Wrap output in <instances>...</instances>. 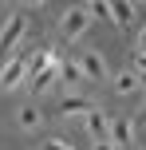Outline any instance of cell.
Returning a JSON list of instances; mask_svg holds the SVG:
<instances>
[{
	"mask_svg": "<svg viewBox=\"0 0 146 150\" xmlns=\"http://www.w3.org/2000/svg\"><path fill=\"white\" fill-rule=\"evenodd\" d=\"M95 150H115V146H111V142H95Z\"/></svg>",
	"mask_w": 146,
	"mask_h": 150,
	"instance_id": "ac0fdd59",
	"label": "cell"
},
{
	"mask_svg": "<svg viewBox=\"0 0 146 150\" xmlns=\"http://www.w3.org/2000/svg\"><path fill=\"white\" fill-rule=\"evenodd\" d=\"M24 36H28V16H24V12H12L4 24H0V52H12Z\"/></svg>",
	"mask_w": 146,
	"mask_h": 150,
	"instance_id": "6da1fadb",
	"label": "cell"
},
{
	"mask_svg": "<svg viewBox=\"0 0 146 150\" xmlns=\"http://www.w3.org/2000/svg\"><path fill=\"white\" fill-rule=\"evenodd\" d=\"M55 79H59V63H55V59H51V63H47V67H44V71H39V75H36V79H28V83H32V95H44V91H47V87H51V83H55Z\"/></svg>",
	"mask_w": 146,
	"mask_h": 150,
	"instance_id": "52a82bcc",
	"label": "cell"
},
{
	"mask_svg": "<svg viewBox=\"0 0 146 150\" xmlns=\"http://www.w3.org/2000/svg\"><path fill=\"white\" fill-rule=\"evenodd\" d=\"M87 24H91V8H67V12H63V24H59L63 44H75L87 32Z\"/></svg>",
	"mask_w": 146,
	"mask_h": 150,
	"instance_id": "7a4b0ae2",
	"label": "cell"
},
{
	"mask_svg": "<svg viewBox=\"0 0 146 150\" xmlns=\"http://www.w3.org/2000/svg\"><path fill=\"white\" fill-rule=\"evenodd\" d=\"M44 150H71V146H63V142H44Z\"/></svg>",
	"mask_w": 146,
	"mask_h": 150,
	"instance_id": "e0dca14e",
	"label": "cell"
},
{
	"mask_svg": "<svg viewBox=\"0 0 146 150\" xmlns=\"http://www.w3.org/2000/svg\"><path fill=\"white\" fill-rule=\"evenodd\" d=\"M95 16H111V4H107V0H95Z\"/></svg>",
	"mask_w": 146,
	"mask_h": 150,
	"instance_id": "5bb4252c",
	"label": "cell"
},
{
	"mask_svg": "<svg viewBox=\"0 0 146 150\" xmlns=\"http://www.w3.org/2000/svg\"><path fill=\"white\" fill-rule=\"evenodd\" d=\"M134 67H138V75L146 71V55H134Z\"/></svg>",
	"mask_w": 146,
	"mask_h": 150,
	"instance_id": "2e32d148",
	"label": "cell"
},
{
	"mask_svg": "<svg viewBox=\"0 0 146 150\" xmlns=\"http://www.w3.org/2000/svg\"><path fill=\"white\" fill-rule=\"evenodd\" d=\"M59 79H67V83H79V79H83L79 63H75V59H71V63H63V67H59Z\"/></svg>",
	"mask_w": 146,
	"mask_h": 150,
	"instance_id": "4fadbf2b",
	"label": "cell"
},
{
	"mask_svg": "<svg viewBox=\"0 0 146 150\" xmlns=\"http://www.w3.org/2000/svg\"><path fill=\"white\" fill-rule=\"evenodd\" d=\"M107 142L126 150V146L134 142V122H126V119H115V122H111V134H107Z\"/></svg>",
	"mask_w": 146,
	"mask_h": 150,
	"instance_id": "5b68a950",
	"label": "cell"
},
{
	"mask_svg": "<svg viewBox=\"0 0 146 150\" xmlns=\"http://www.w3.org/2000/svg\"><path fill=\"white\" fill-rule=\"evenodd\" d=\"M24 79H28V59H8L0 67V91H16Z\"/></svg>",
	"mask_w": 146,
	"mask_h": 150,
	"instance_id": "3957f363",
	"label": "cell"
},
{
	"mask_svg": "<svg viewBox=\"0 0 146 150\" xmlns=\"http://www.w3.org/2000/svg\"><path fill=\"white\" fill-rule=\"evenodd\" d=\"M134 87H138V75H134V71H123V75L115 79V91H118V95H130Z\"/></svg>",
	"mask_w": 146,
	"mask_h": 150,
	"instance_id": "8fae6325",
	"label": "cell"
},
{
	"mask_svg": "<svg viewBox=\"0 0 146 150\" xmlns=\"http://www.w3.org/2000/svg\"><path fill=\"white\" fill-rule=\"evenodd\" d=\"M134 75H138V71H134ZM138 83H142V87H146V71H142V75H138Z\"/></svg>",
	"mask_w": 146,
	"mask_h": 150,
	"instance_id": "d6986e66",
	"label": "cell"
},
{
	"mask_svg": "<svg viewBox=\"0 0 146 150\" xmlns=\"http://www.w3.org/2000/svg\"><path fill=\"white\" fill-rule=\"evenodd\" d=\"M83 111H91V103L83 95H63L59 99V115H83Z\"/></svg>",
	"mask_w": 146,
	"mask_h": 150,
	"instance_id": "ba28073f",
	"label": "cell"
},
{
	"mask_svg": "<svg viewBox=\"0 0 146 150\" xmlns=\"http://www.w3.org/2000/svg\"><path fill=\"white\" fill-rule=\"evenodd\" d=\"M111 20L126 28V24L134 20V4H130V0H118V4H111Z\"/></svg>",
	"mask_w": 146,
	"mask_h": 150,
	"instance_id": "9c48e42d",
	"label": "cell"
},
{
	"mask_svg": "<svg viewBox=\"0 0 146 150\" xmlns=\"http://www.w3.org/2000/svg\"><path fill=\"white\" fill-rule=\"evenodd\" d=\"M20 127L24 130H36L39 127V111H36V107H20Z\"/></svg>",
	"mask_w": 146,
	"mask_h": 150,
	"instance_id": "7c38bea8",
	"label": "cell"
},
{
	"mask_svg": "<svg viewBox=\"0 0 146 150\" xmlns=\"http://www.w3.org/2000/svg\"><path fill=\"white\" fill-rule=\"evenodd\" d=\"M47 63H51V52H47V47H39V52H36V55L28 59V79H36V75L44 71Z\"/></svg>",
	"mask_w": 146,
	"mask_h": 150,
	"instance_id": "30bf717a",
	"label": "cell"
},
{
	"mask_svg": "<svg viewBox=\"0 0 146 150\" xmlns=\"http://www.w3.org/2000/svg\"><path fill=\"white\" fill-rule=\"evenodd\" d=\"M138 55H146V28L138 32Z\"/></svg>",
	"mask_w": 146,
	"mask_h": 150,
	"instance_id": "9a60e30c",
	"label": "cell"
},
{
	"mask_svg": "<svg viewBox=\"0 0 146 150\" xmlns=\"http://www.w3.org/2000/svg\"><path fill=\"white\" fill-rule=\"evenodd\" d=\"M79 71H83V79H103V75H107V63L99 59V55L95 52H87V55H79Z\"/></svg>",
	"mask_w": 146,
	"mask_h": 150,
	"instance_id": "8992f818",
	"label": "cell"
},
{
	"mask_svg": "<svg viewBox=\"0 0 146 150\" xmlns=\"http://www.w3.org/2000/svg\"><path fill=\"white\" fill-rule=\"evenodd\" d=\"M142 115H146V107H142Z\"/></svg>",
	"mask_w": 146,
	"mask_h": 150,
	"instance_id": "ffe728a7",
	"label": "cell"
},
{
	"mask_svg": "<svg viewBox=\"0 0 146 150\" xmlns=\"http://www.w3.org/2000/svg\"><path fill=\"white\" fill-rule=\"evenodd\" d=\"M87 130H91L95 142H107V134H111V119L99 111V107H91V111H87Z\"/></svg>",
	"mask_w": 146,
	"mask_h": 150,
	"instance_id": "277c9868",
	"label": "cell"
}]
</instances>
